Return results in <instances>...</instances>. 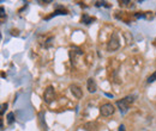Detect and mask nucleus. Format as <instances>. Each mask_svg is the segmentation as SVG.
I'll return each mask as SVG.
<instances>
[{
  "label": "nucleus",
  "mask_w": 156,
  "mask_h": 131,
  "mask_svg": "<svg viewBox=\"0 0 156 131\" xmlns=\"http://www.w3.org/2000/svg\"><path fill=\"white\" fill-rule=\"evenodd\" d=\"M119 47H120L119 36H118L117 32H114V34L111 36V39H109V42H108V44H107V49H108V51H115V50L119 49Z\"/></svg>",
  "instance_id": "f257e3e1"
},
{
  "label": "nucleus",
  "mask_w": 156,
  "mask_h": 131,
  "mask_svg": "<svg viewBox=\"0 0 156 131\" xmlns=\"http://www.w3.org/2000/svg\"><path fill=\"white\" fill-rule=\"evenodd\" d=\"M55 99V91L52 86H48L46 90H44V93H43V100L44 103L47 104H51L53 100Z\"/></svg>",
  "instance_id": "f03ea898"
},
{
  "label": "nucleus",
  "mask_w": 156,
  "mask_h": 131,
  "mask_svg": "<svg viewBox=\"0 0 156 131\" xmlns=\"http://www.w3.org/2000/svg\"><path fill=\"white\" fill-rule=\"evenodd\" d=\"M114 111H115L114 106H113L112 104H109V103H106V104L101 105V107H100V113H101L102 116H105V117L112 116V114L114 113Z\"/></svg>",
  "instance_id": "7ed1b4c3"
},
{
  "label": "nucleus",
  "mask_w": 156,
  "mask_h": 131,
  "mask_svg": "<svg viewBox=\"0 0 156 131\" xmlns=\"http://www.w3.org/2000/svg\"><path fill=\"white\" fill-rule=\"evenodd\" d=\"M130 105H131V104L129 103V100H127L126 98H124V99H121V100H118V101H117L118 109L120 110V112H121V113H126V112H127V110H129Z\"/></svg>",
  "instance_id": "20e7f679"
},
{
  "label": "nucleus",
  "mask_w": 156,
  "mask_h": 131,
  "mask_svg": "<svg viewBox=\"0 0 156 131\" xmlns=\"http://www.w3.org/2000/svg\"><path fill=\"white\" fill-rule=\"evenodd\" d=\"M70 91H71V93L73 94V97H76L77 99L83 98V92H82V90L78 87L77 85H71L70 86Z\"/></svg>",
  "instance_id": "39448f33"
},
{
  "label": "nucleus",
  "mask_w": 156,
  "mask_h": 131,
  "mask_svg": "<svg viewBox=\"0 0 156 131\" xmlns=\"http://www.w3.org/2000/svg\"><path fill=\"white\" fill-rule=\"evenodd\" d=\"M87 87H88V91H89L90 93H95V92L98 91V85H96V81H95L93 77L88 79Z\"/></svg>",
  "instance_id": "423d86ee"
},
{
  "label": "nucleus",
  "mask_w": 156,
  "mask_h": 131,
  "mask_svg": "<svg viewBox=\"0 0 156 131\" xmlns=\"http://www.w3.org/2000/svg\"><path fill=\"white\" fill-rule=\"evenodd\" d=\"M83 129L85 131H98V124L95 122H88L83 125Z\"/></svg>",
  "instance_id": "0eeeda50"
},
{
  "label": "nucleus",
  "mask_w": 156,
  "mask_h": 131,
  "mask_svg": "<svg viewBox=\"0 0 156 131\" xmlns=\"http://www.w3.org/2000/svg\"><path fill=\"white\" fill-rule=\"evenodd\" d=\"M94 20H95V18H93V17H89L88 15H83V17H82V23H84V24H87V25L91 24Z\"/></svg>",
  "instance_id": "6e6552de"
},
{
  "label": "nucleus",
  "mask_w": 156,
  "mask_h": 131,
  "mask_svg": "<svg viewBox=\"0 0 156 131\" xmlns=\"http://www.w3.org/2000/svg\"><path fill=\"white\" fill-rule=\"evenodd\" d=\"M7 123L9 124H13L15 123V114H13V112H9V114H7Z\"/></svg>",
  "instance_id": "1a4fd4ad"
},
{
  "label": "nucleus",
  "mask_w": 156,
  "mask_h": 131,
  "mask_svg": "<svg viewBox=\"0 0 156 131\" xmlns=\"http://www.w3.org/2000/svg\"><path fill=\"white\" fill-rule=\"evenodd\" d=\"M58 15H67V11H66V10H55L54 13H53L51 17H53V16H58ZM51 17H49V18H51Z\"/></svg>",
  "instance_id": "9d476101"
},
{
  "label": "nucleus",
  "mask_w": 156,
  "mask_h": 131,
  "mask_svg": "<svg viewBox=\"0 0 156 131\" xmlns=\"http://www.w3.org/2000/svg\"><path fill=\"white\" fill-rule=\"evenodd\" d=\"M155 81H156V72H154L153 74L148 77L147 82H148V84H153V82H155Z\"/></svg>",
  "instance_id": "9b49d317"
},
{
  "label": "nucleus",
  "mask_w": 156,
  "mask_h": 131,
  "mask_svg": "<svg viewBox=\"0 0 156 131\" xmlns=\"http://www.w3.org/2000/svg\"><path fill=\"white\" fill-rule=\"evenodd\" d=\"M42 116H43V112L40 113V122L42 123V129L44 131H47L48 129H47V125H46V122H43V118H42Z\"/></svg>",
  "instance_id": "f8f14e48"
},
{
  "label": "nucleus",
  "mask_w": 156,
  "mask_h": 131,
  "mask_svg": "<svg viewBox=\"0 0 156 131\" xmlns=\"http://www.w3.org/2000/svg\"><path fill=\"white\" fill-rule=\"evenodd\" d=\"M6 109H7V104H6V103H4V104L1 105V111H0V114H1V116L5 113V110H6Z\"/></svg>",
  "instance_id": "ddd939ff"
},
{
  "label": "nucleus",
  "mask_w": 156,
  "mask_h": 131,
  "mask_svg": "<svg viewBox=\"0 0 156 131\" xmlns=\"http://www.w3.org/2000/svg\"><path fill=\"white\" fill-rule=\"evenodd\" d=\"M130 2H131L130 0H120V5H127Z\"/></svg>",
  "instance_id": "4468645a"
},
{
  "label": "nucleus",
  "mask_w": 156,
  "mask_h": 131,
  "mask_svg": "<svg viewBox=\"0 0 156 131\" xmlns=\"http://www.w3.org/2000/svg\"><path fill=\"white\" fill-rule=\"evenodd\" d=\"M135 16H136L137 18H144L145 17V15H143V13H136Z\"/></svg>",
  "instance_id": "2eb2a0df"
},
{
  "label": "nucleus",
  "mask_w": 156,
  "mask_h": 131,
  "mask_svg": "<svg viewBox=\"0 0 156 131\" xmlns=\"http://www.w3.org/2000/svg\"><path fill=\"white\" fill-rule=\"evenodd\" d=\"M119 131H125V125H124V124H121V125L119 126Z\"/></svg>",
  "instance_id": "dca6fc26"
},
{
  "label": "nucleus",
  "mask_w": 156,
  "mask_h": 131,
  "mask_svg": "<svg viewBox=\"0 0 156 131\" xmlns=\"http://www.w3.org/2000/svg\"><path fill=\"white\" fill-rule=\"evenodd\" d=\"M0 126H1V130H4V123H2V119L0 118Z\"/></svg>",
  "instance_id": "f3484780"
},
{
  "label": "nucleus",
  "mask_w": 156,
  "mask_h": 131,
  "mask_svg": "<svg viewBox=\"0 0 156 131\" xmlns=\"http://www.w3.org/2000/svg\"><path fill=\"white\" fill-rule=\"evenodd\" d=\"M12 35H13V36H18V31H15V30H12Z\"/></svg>",
  "instance_id": "a211bd4d"
}]
</instances>
